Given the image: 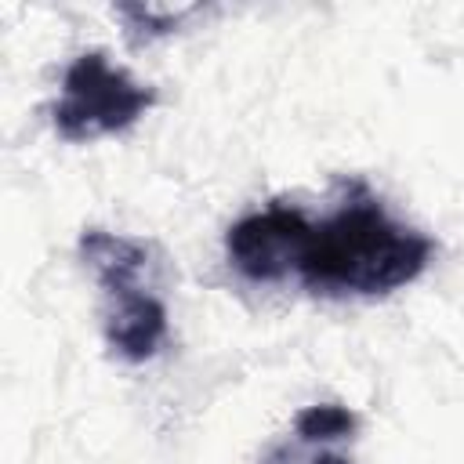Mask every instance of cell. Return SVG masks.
Wrapping results in <instances>:
<instances>
[{
	"instance_id": "cell-2",
	"label": "cell",
	"mask_w": 464,
	"mask_h": 464,
	"mask_svg": "<svg viewBox=\"0 0 464 464\" xmlns=\"http://www.w3.org/2000/svg\"><path fill=\"white\" fill-rule=\"evenodd\" d=\"M80 257L102 286L109 352L123 362L156 359L167 341V304L156 290L160 257L152 243L105 228H83Z\"/></svg>"
},
{
	"instance_id": "cell-4",
	"label": "cell",
	"mask_w": 464,
	"mask_h": 464,
	"mask_svg": "<svg viewBox=\"0 0 464 464\" xmlns=\"http://www.w3.org/2000/svg\"><path fill=\"white\" fill-rule=\"evenodd\" d=\"M312 236V221L304 210L276 199L265 210L243 214L225 232V257L246 283H279L297 276Z\"/></svg>"
},
{
	"instance_id": "cell-3",
	"label": "cell",
	"mask_w": 464,
	"mask_h": 464,
	"mask_svg": "<svg viewBox=\"0 0 464 464\" xmlns=\"http://www.w3.org/2000/svg\"><path fill=\"white\" fill-rule=\"evenodd\" d=\"M156 105V91L112 65L105 51H80L62 76V94L51 105V123L65 141H94L134 127Z\"/></svg>"
},
{
	"instance_id": "cell-5",
	"label": "cell",
	"mask_w": 464,
	"mask_h": 464,
	"mask_svg": "<svg viewBox=\"0 0 464 464\" xmlns=\"http://www.w3.org/2000/svg\"><path fill=\"white\" fill-rule=\"evenodd\" d=\"M348 446H352V439H334V435L290 428V435L283 442H276L261 464H355Z\"/></svg>"
},
{
	"instance_id": "cell-6",
	"label": "cell",
	"mask_w": 464,
	"mask_h": 464,
	"mask_svg": "<svg viewBox=\"0 0 464 464\" xmlns=\"http://www.w3.org/2000/svg\"><path fill=\"white\" fill-rule=\"evenodd\" d=\"M199 7H178V11H156L149 4H120L116 14L127 22V33L134 44L141 40H152V36H163V33H174L188 14H196Z\"/></svg>"
},
{
	"instance_id": "cell-1",
	"label": "cell",
	"mask_w": 464,
	"mask_h": 464,
	"mask_svg": "<svg viewBox=\"0 0 464 464\" xmlns=\"http://www.w3.org/2000/svg\"><path fill=\"white\" fill-rule=\"evenodd\" d=\"M341 199L315 225L297 279L315 297H377L424 276L435 239L388 214L362 178H337Z\"/></svg>"
}]
</instances>
